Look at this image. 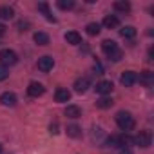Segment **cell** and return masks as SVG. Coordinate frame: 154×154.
<instances>
[{"label": "cell", "mask_w": 154, "mask_h": 154, "mask_svg": "<svg viewBox=\"0 0 154 154\" xmlns=\"http://www.w3.org/2000/svg\"><path fill=\"white\" fill-rule=\"evenodd\" d=\"M65 42L71 44V45H80L82 44V36H80V33H76V31H67L65 33Z\"/></svg>", "instance_id": "cell-12"}, {"label": "cell", "mask_w": 154, "mask_h": 154, "mask_svg": "<svg viewBox=\"0 0 154 154\" xmlns=\"http://www.w3.org/2000/svg\"><path fill=\"white\" fill-rule=\"evenodd\" d=\"M17 94L15 93H2V94H0V103H2L4 107H15L17 105Z\"/></svg>", "instance_id": "cell-8"}, {"label": "cell", "mask_w": 154, "mask_h": 154, "mask_svg": "<svg viewBox=\"0 0 154 154\" xmlns=\"http://www.w3.org/2000/svg\"><path fill=\"white\" fill-rule=\"evenodd\" d=\"M18 62V54L13 49H2L0 51V65L4 67H11Z\"/></svg>", "instance_id": "cell-2"}, {"label": "cell", "mask_w": 154, "mask_h": 154, "mask_svg": "<svg viewBox=\"0 0 154 154\" xmlns=\"http://www.w3.org/2000/svg\"><path fill=\"white\" fill-rule=\"evenodd\" d=\"M89 87H91L89 76H82V78H78V80L74 82V91H76V93H85Z\"/></svg>", "instance_id": "cell-10"}, {"label": "cell", "mask_w": 154, "mask_h": 154, "mask_svg": "<svg viewBox=\"0 0 154 154\" xmlns=\"http://www.w3.org/2000/svg\"><path fill=\"white\" fill-rule=\"evenodd\" d=\"M132 143H134V138H131L129 134H120V136H118V147H122V149H129Z\"/></svg>", "instance_id": "cell-18"}, {"label": "cell", "mask_w": 154, "mask_h": 154, "mask_svg": "<svg viewBox=\"0 0 154 154\" xmlns=\"http://www.w3.org/2000/svg\"><path fill=\"white\" fill-rule=\"evenodd\" d=\"M38 11H42L44 17H45L49 22H56V18L51 15V9H49V4H47V2H40V4H38Z\"/></svg>", "instance_id": "cell-19"}, {"label": "cell", "mask_w": 154, "mask_h": 154, "mask_svg": "<svg viewBox=\"0 0 154 154\" xmlns=\"http://www.w3.org/2000/svg\"><path fill=\"white\" fill-rule=\"evenodd\" d=\"M54 100L58 103H63V102H69L71 100V91H67L65 87H58L54 91Z\"/></svg>", "instance_id": "cell-11"}, {"label": "cell", "mask_w": 154, "mask_h": 154, "mask_svg": "<svg viewBox=\"0 0 154 154\" xmlns=\"http://www.w3.org/2000/svg\"><path fill=\"white\" fill-rule=\"evenodd\" d=\"M8 76H9V69H8V67H4V65H0V82L6 80Z\"/></svg>", "instance_id": "cell-28"}, {"label": "cell", "mask_w": 154, "mask_h": 154, "mask_svg": "<svg viewBox=\"0 0 154 154\" xmlns=\"http://www.w3.org/2000/svg\"><path fill=\"white\" fill-rule=\"evenodd\" d=\"M149 58H150V60H154V47H150V49H149Z\"/></svg>", "instance_id": "cell-33"}, {"label": "cell", "mask_w": 154, "mask_h": 154, "mask_svg": "<svg viewBox=\"0 0 154 154\" xmlns=\"http://www.w3.org/2000/svg\"><path fill=\"white\" fill-rule=\"evenodd\" d=\"M120 154H132V150H129V149H123V150H122Z\"/></svg>", "instance_id": "cell-34"}, {"label": "cell", "mask_w": 154, "mask_h": 154, "mask_svg": "<svg viewBox=\"0 0 154 154\" xmlns=\"http://www.w3.org/2000/svg\"><path fill=\"white\" fill-rule=\"evenodd\" d=\"M65 116L76 120V118L82 116V109H80L78 105H67V107H65Z\"/></svg>", "instance_id": "cell-15"}, {"label": "cell", "mask_w": 154, "mask_h": 154, "mask_svg": "<svg viewBox=\"0 0 154 154\" xmlns=\"http://www.w3.org/2000/svg\"><path fill=\"white\" fill-rule=\"evenodd\" d=\"M49 132H51V134H58V123H56V122L49 125Z\"/></svg>", "instance_id": "cell-30"}, {"label": "cell", "mask_w": 154, "mask_h": 154, "mask_svg": "<svg viewBox=\"0 0 154 154\" xmlns=\"http://www.w3.org/2000/svg\"><path fill=\"white\" fill-rule=\"evenodd\" d=\"M134 143L138 145V147H141V149H147V147H150L152 145V132L150 131H140V134L134 138Z\"/></svg>", "instance_id": "cell-3"}, {"label": "cell", "mask_w": 154, "mask_h": 154, "mask_svg": "<svg viewBox=\"0 0 154 154\" xmlns=\"http://www.w3.org/2000/svg\"><path fill=\"white\" fill-rule=\"evenodd\" d=\"M2 35H6V26L0 24V36H2Z\"/></svg>", "instance_id": "cell-32"}, {"label": "cell", "mask_w": 154, "mask_h": 154, "mask_svg": "<svg viewBox=\"0 0 154 154\" xmlns=\"http://www.w3.org/2000/svg\"><path fill=\"white\" fill-rule=\"evenodd\" d=\"M85 31H87V35H91V36H96V35H100L102 27H100V24H96V22H91V24H87Z\"/></svg>", "instance_id": "cell-21"}, {"label": "cell", "mask_w": 154, "mask_h": 154, "mask_svg": "<svg viewBox=\"0 0 154 154\" xmlns=\"http://www.w3.org/2000/svg\"><path fill=\"white\" fill-rule=\"evenodd\" d=\"M35 42L38 44V45H47L49 44V36L45 35V33H42V31H38V33H35Z\"/></svg>", "instance_id": "cell-22"}, {"label": "cell", "mask_w": 154, "mask_h": 154, "mask_svg": "<svg viewBox=\"0 0 154 154\" xmlns=\"http://www.w3.org/2000/svg\"><path fill=\"white\" fill-rule=\"evenodd\" d=\"M105 147H112V149H116V147H118V136H109V138L105 140Z\"/></svg>", "instance_id": "cell-27"}, {"label": "cell", "mask_w": 154, "mask_h": 154, "mask_svg": "<svg viewBox=\"0 0 154 154\" xmlns=\"http://www.w3.org/2000/svg\"><path fill=\"white\" fill-rule=\"evenodd\" d=\"M138 82L143 84L145 87H152V84H154V72H152V71H143V72H140V74H138Z\"/></svg>", "instance_id": "cell-9"}, {"label": "cell", "mask_w": 154, "mask_h": 154, "mask_svg": "<svg viewBox=\"0 0 154 154\" xmlns=\"http://www.w3.org/2000/svg\"><path fill=\"white\" fill-rule=\"evenodd\" d=\"M103 27L105 29H116L118 26H120V20H118V17L116 15H107L105 18H103Z\"/></svg>", "instance_id": "cell-13"}, {"label": "cell", "mask_w": 154, "mask_h": 154, "mask_svg": "<svg viewBox=\"0 0 154 154\" xmlns=\"http://www.w3.org/2000/svg\"><path fill=\"white\" fill-rule=\"evenodd\" d=\"M112 89H114V85H112V82H109V80H102V82H98L96 87H94V91H96L98 94H102V96L111 94Z\"/></svg>", "instance_id": "cell-6"}, {"label": "cell", "mask_w": 154, "mask_h": 154, "mask_svg": "<svg viewBox=\"0 0 154 154\" xmlns=\"http://www.w3.org/2000/svg\"><path fill=\"white\" fill-rule=\"evenodd\" d=\"M114 9L120 11V13H129L131 11V4L127 2V0H118V2H114Z\"/></svg>", "instance_id": "cell-20"}, {"label": "cell", "mask_w": 154, "mask_h": 154, "mask_svg": "<svg viewBox=\"0 0 154 154\" xmlns=\"http://www.w3.org/2000/svg\"><path fill=\"white\" fill-rule=\"evenodd\" d=\"M120 82H122V85H125V87H132L134 84H138V72H134V71H125V72H122Z\"/></svg>", "instance_id": "cell-4"}, {"label": "cell", "mask_w": 154, "mask_h": 154, "mask_svg": "<svg viewBox=\"0 0 154 154\" xmlns=\"http://www.w3.org/2000/svg\"><path fill=\"white\" fill-rule=\"evenodd\" d=\"M0 152H2V145H0Z\"/></svg>", "instance_id": "cell-35"}, {"label": "cell", "mask_w": 154, "mask_h": 154, "mask_svg": "<svg viewBox=\"0 0 154 154\" xmlns=\"http://www.w3.org/2000/svg\"><path fill=\"white\" fill-rule=\"evenodd\" d=\"M107 58H109V60H111V62H120V60H122V58H123V51H122V49H120V47H118V49H116V51H114V53H111V54H109V56H107Z\"/></svg>", "instance_id": "cell-26"}, {"label": "cell", "mask_w": 154, "mask_h": 154, "mask_svg": "<svg viewBox=\"0 0 154 154\" xmlns=\"http://www.w3.org/2000/svg\"><path fill=\"white\" fill-rule=\"evenodd\" d=\"M116 123H118V127L122 129V131H132L134 129V125H136V122H134V116L131 114V112H127V111H120L118 114H116Z\"/></svg>", "instance_id": "cell-1"}, {"label": "cell", "mask_w": 154, "mask_h": 154, "mask_svg": "<svg viewBox=\"0 0 154 154\" xmlns=\"http://www.w3.org/2000/svg\"><path fill=\"white\" fill-rule=\"evenodd\" d=\"M44 93H45V87L42 84H38V82H31L27 85V96H31V98H38Z\"/></svg>", "instance_id": "cell-5"}, {"label": "cell", "mask_w": 154, "mask_h": 154, "mask_svg": "<svg viewBox=\"0 0 154 154\" xmlns=\"http://www.w3.org/2000/svg\"><path fill=\"white\" fill-rule=\"evenodd\" d=\"M56 6H58L60 9H63V11H69V9L74 8V0H58Z\"/></svg>", "instance_id": "cell-24"}, {"label": "cell", "mask_w": 154, "mask_h": 154, "mask_svg": "<svg viewBox=\"0 0 154 154\" xmlns=\"http://www.w3.org/2000/svg\"><path fill=\"white\" fill-rule=\"evenodd\" d=\"M136 35H138V31H136V27H132V26H125V27L120 29V36L125 38V40H132Z\"/></svg>", "instance_id": "cell-14"}, {"label": "cell", "mask_w": 154, "mask_h": 154, "mask_svg": "<svg viewBox=\"0 0 154 154\" xmlns=\"http://www.w3.org/2000/svg\"><path fill=\"white\" fill-rule=\"evenodd\" d=\"M54 67V60H53V56H42V58H38V69L42 71V72H49L51 69Z\"/></svg>", "instance_id": "cell-7"}, {"label": "cell", "mask_w": 154, "mask_h": 154, "mask_svg": "<svg viewBox=\"0 0 154 154\" xmlns=\"http://www.w3.org/2000/svg\"><path fill=\"white\" fill-rule=\"evenodd\" d=\"M29 26H31V24H29L27 20H20V22L17 24V27H18V31H27V29H29Z\"/></svg>", "instance_id": "cell-29"}, {"label": "cell", "mask_w": 154, "mask_h": 154, "mask_svg": "<svg viewBox=\"0 0 154 154\" xmlns=\"http://www.w3.org/2000/svg\"><path fill=\"white\" fill-rule=\"evenodd\" d=\"M67 136H71V138H80L82 136V129L78 125H67Z\"/></svg>", "instance_id": "cell-23"}, {"label": "cell", "mask_w": 154, "mask_h": 154, "mask_svg": "<svg viewBox=\"0 0 154 154\" xmlns=\"http://www.w3.org/2000/svg\"><path fill=\"white\" fill-rule=\"evenodd\" d=\"M116 49H118V44H116L114 40H103V42H102V51H103L107 56H109L111 53H114Z\"/></svg>", "instance_id": "cell-16"}, {"label": "cell", "mask_w": 154, "mask_h": 154, "mask_svg": "<svg viewBox=\"0 0 154 154\" xmlns=\"http://www.w3.org/2000/svg\"><path fill=\"white\" fill-rule=\"evenodd\" d=\"M112 103H114V102H112V98H107V96H103V98H100V100L96 102V107H100V109H109Z\"/></svg>", "instance_id": "cell-25"}, {"label": "cell", "mask_w": 154, "mask_h": 154, "mask_svg": "<svg viewBox=\"0 0 154 154\" xmlns=\"http://www.w3.org/2000/svg\"><path fill=\"white\" fill-rule=\"evenodd\" d=\"M94 71H96V74H103V67L100 65V62L94 63Z\"/></svg>", "instance_id": "cell-31"}, {"label": "cell", "mask_w": 154, "mask_h": 154, "mask_svg": "<svg viewBox=\"0 0 154 154\" xmlns=\"http://www.w3.org/2000/svg\"><path fill=\"white\" fill-rule=\"evenodd\" d=\"M15 17V9L9 6H0V20H11Z\"/></svg>", "instance_id": "cell-17"}]
</instances>
